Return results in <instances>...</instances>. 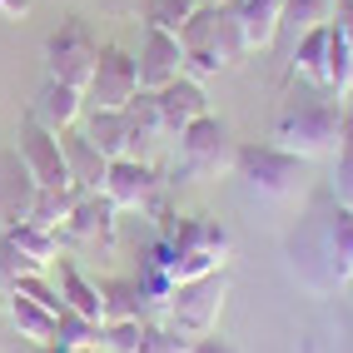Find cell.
<instances>
[{"label": "cell", "instance_id": "1", "mask_svg": "<svg viewBox=\"0 0 353 353\" xmlns=\"http://www.w3.org/2000/svg\"><path fill=\"white\" fill-rule=\"evenodd\" d=\"M284 254L294 279L319 299L353 284V204H343L328 184L314 190L284 239Z\"/></svg>", "mask_w": 353, "mask_h": 353}, {"label": "cell", "instance_id": "2", "mask_svg": "<svg viewBox=\"0 0 353 353\" xmlns=\"http://www.w3.org/2000/svg\"><path fill=\"white\" fill-rule=\"evenodd\" d=\"M343 139V105L339 95H328V90H299V95L279 110L274 120V145L289 150L299 159H323L334 154Z\"/></svg>", "mask_w": 353, "mask_h": 353}, {"label": "cell", "instance_id": "3", "mask_svg": "<svg viewBox=\"0 0 353 353\" xmlns=\"http://www.w3.org/2000/svg\"><path fill=\"white\" fill-rule=\"evenodd\" d=\"M184 45V75L194 70L199 75H214L219 65H239L249 55V40L239 26V0H224V6H199L194 20L179 30Z\"/></svg>", "mask_w": 353, "mask_h": 353}, {"label": "cell", "instance_id": "4", "mask_svg": "<svg viewBox=\"0 0 353 353\" xmlns=\"http://www.w3.org/2000/svg\"><path fill=\"white\" fill-rule=\"evenodd\" d=\"M229 170H234V179H244L254 194L284 199V194H299L309 159L279 150L274 139H249V145H234V164H229Z\"/></svg>", "mask_w": 353, "mask_h": 353}, {"label": "cell", "instance_id": "5", "mask_svg": "<svg viewBox=\"0 0 353 353\" xmlns=\"http://www.w3.org/2000/svg\"><path fill=\"white\" fill-rule=\"evenodd\" d=\"M224 299H229V269H209L199 279H179V284L164 294V309H170V323L184 328L190 339L209 334L224 314Z\"/></svg>", "mask_w": 353, "mask_h": 353}, {"label": "cell", "instance_id": "6", "mask_svg": "<svg viewBox=\"0 0 353 353\" xmlns=\"http://www.w3.org/2000/svg\"><path fill=\"white\" fill-rule=\"evenodd\" d=\"M234 164V139L229 125L214 114H199L194 125L179 130V154H174V174L179 179H209Z\"/></svg>", "mask_w": 353, "mask_h": 353}, {"label": "cell", "instance_id": "7", "mask_svg": "<svg viewBox=\"0 0 353 353\" xmlns=\"http://www.w3.org/2000/svg\"><path fill=\"white\" fill-rule=\"evenodd\" d=\"M95 60H100V40L90 35L85 20H65V26L45 40V75L60 80V85H75L85 95L90 75H95Z\"/></svg>", "mask_w": 353, "mask_h": 353}, {"label": "cell", "instance_id": "8", "mask_svg": "<svg viewBox=\"0 0 353 353\" xmlns=\"http://www.w3.org/2000/svg\"><path fill=\"white\" fill-rule=\"evenodd\" d=\"M139 90V70L134 55L125 45H100V60H95V75L85 85V110H125V100Z\"/></svg>", "mask_w": 353, "mask_h": 353}, {"label": "cell", "instance_id": "9", "mask_svg": "<svg viewBox=\"0 0 353 353\" xmlns=\"http://www.w3.org/2000/svg\"><path fill=\"white\" fill-rule=\"evenodd\" d=\"M15 150H20V159H26V170H30V179L40 184V190H65L70 184V174H65V154H60V134L55 130H45L40 120H20V130H15Z\"/></svg>", "mask_w": 353, "mask_h": 353}, {"label": "cell", "instance_id": "10", "mask_svg": "<svg viewBox=\"0 0 353 353\" xmlns=\"http://www.w3.org/2000/svg\"><path fill=\"white\" fill-rule=\"evenodd\" d=\"M134 70H139V90H164L170 80H179L184 75V45H179V35L159 30V26H145Z\"/></svg>", "mask_w": 353, "mask_h": 353}, {"label": "cell", "instance_id": "11", "mask_svg": "<svg viewBox=\"0 0 353 353\" xmlns=\"http://www.w3.org/2000/svg\"><path fill=\"white\" fill-rule=\"evenodd\" d=\"M35 194H40V184L30 179V170H26V159H20V150H15V145H0V229L26 224Z\"/></svg>", "mask_w": 353, "mask_h": 353}, {"label": "cell", "instance_id": "12", "mask_svg": "<svg viewBox=\"0 0 353 353\" xmlns=\"http://www.w3.org/2000/svg\"><path fill=\"white\" fill-rule=\"evenodd\" d=\"M105 194H110L114 209H145V204H154V194H159V174L150 170L145 159H134V154L110 159V170H105Z\"/></svg>", "mask_w": 353, "mask_h": 353}, {"label": "cell", "instance_id": "13", "mask_svg": "<svg viewBox=\"0 0 353 353\" xmlns=\"http://www.w3.org/2000/svg\"><path fill=\"white\" fill-rule=\"evenodd\" d=\"M114 214L120 209L110 204L105 190H85L75 199V209H70V219H65V239H80V244H110L114 239Z\"/></svg>", "mask_w": 353, "mask_h": 353}, {"label": "cell", "instance_id": "14", "mask_svg": "<svg viewBox=\"0 0 353 353\" xmlns=\"http://www.w3.org/2000/svg\"><path fill=\"white\" fill-rule=\"evenodd\" d=\"M154 100H159V120H164L170 134H179L184 125H194L199 114H209V95H204V85L194 75L170 80L164 90H154Z\"/></svg>", "mask_w": 353, "mask_h": 353}, {"label": "cell", "instance_id": "15", "mask_svg": "<svg viewBox=\"0 0 353 353\" xmlns=\"http://www.w3.org/2000/svg\"><path fill=\"white\" fill-rule=\"evenodd\" d=\"M60 154H65V174L75 190H105V170H110V159L85 139L80 125H70L60 130Z\"/></svg>", "mask_w": 353, "mask_h": 353}, {"label": "cell", "instance_id": "16", "mask_svg": "<svg viewBox=\"0 0 353 353\" xmlns=\"http://www.w3.org/2000/svg\"><path fill=\"white\" fill-rule=\"evenodd\" d=\"M80 114H85V95H80V90H75V85H60V80L45 75V85L35 90V100H30V120H40L45 130H55V134H60V130L75 125Z\"/></svg>", "mask_w": 353, "mask_h": 353}, {"label": "cell", "instance_id": "17", "mask_svg": "<svg viewBox=\"0 0 353 353\" xmlns=\"http://www.w3.org/2000/svg\"><path fill=\"white\" fill-rule=\"evenodd\" d=\"M80 120H85V125H80L85 139H90L105 159H125V154L134 150V130H130V114H125V110H85Z\"/></svg>", "mask_w": 353, "mask_h": 353}, {"label": "cell", "instance_id": "18", "mask_svg": "<svg viewBox=\"0 0 353 353\" xmlns=\"http://www.w3.org/2000/svg\"><path fill=\"white\" fill-rule=\"evenodd\" d=\"M50 274H55V289H60V299H65V309H75V314H85V319H100L105 323V299H100V284H90V279L80 274V264L75 259H55L50 264Z\"/></svg>", "mask_w": 353, "mask_h": 353}, {"label": "cell", "instance_id": "19", "mask_svg": "<svg viewBox=\"0 0 353 353\" xmlns=\"http://www.w3.org/2000/svg\"><path fill=\"white\" fill-rule=\"evenodd\" d=\"M0 309L10 314V323H15V334H20V339H30V343H55V314L45 309V303L26 299L20 289H6Z\"/></svg>", "mask_w": 353, "mask_h": 353}, {"label": "cell", "instance_id": "20", "mask_svg": "<svg viewBox=\"0 0 353 353\" xmlns=\"http://www.w3.org/2000/svg\"><path fill=\"white\" fill-rule=\"evenodd\" d=\"M328 45H334V20L303 30V35L294 40V75H303L309 85L323 90V80H328Z\"/></svg>", "mask_w": 353, "mask_h": 353}, {"label": "cell", "instance_id": "21", "mask_svg": "<svg viewBox=\"0 0 353 353\" xmlns=\"http://www.w3.org/2000/svg\"><path fill=\"white\" fill-rule=\"evenodd\" d=\"M239 26L249 50H269L284 30V0H239Z\"/></svg>", "mask_w": 353, "mask_h": 353}, {"label": "cell", "instance_id": "22", "mask_svg": "<svg viewBox=\"0 0 353 353\" xmlns=\"http://www.w3.org/2000/svg\"><path fill=\"white\" fill-rule=\"evenodd\" d=\"M100 299H105V323L110 319H145V309H150V303H145L150 294H145L139 279H105Z\"/></svg>", "mask_w": 353, "mask_h": 353}, {"label": "cell", "instance_id": "23", "mask_svg": "<svg viewBox=\"0 0 353 353\" xmlns=\"http://www.w3.org/2000/svg\"><path fill=\"white\" fill-rule=\"evenodd\" d=\"M85 190H75V184H65V190H40L35 194V204H30V214H26V224H35V229H50V234H60L65 229V219H70V209H75V199H80Z\"/></svg>", "mask_w": 353, "mask_h": 353}, {"label": "cell", "instance_id": "24", "mask_svg": "<svg viewBox=\"0 0 353 353\" xmlns=\"http://www.w3.org/2000/svg\"><path fill=\"white\" fill-rule=\"evenodd\" d=\"M303 353H353V303H343L339 314H328L309 334Z\"/></svg>", "mask_w": 353, "mask_h": 353}, {"label": "cell", "instance_id": "25", "mask_svg": "<svg viewBox=\"0 0 353 353\" xmlns=\"http://www.w3.org/2000/svg\"><path fill=\"white\" fill-rule=\"evenodd\" d=\"M0 234H10V239L20 244V254H30L40 269H50L55 259H60V234H50V229H35V224H10V229H0Z\"/></svg>", "mask_w": 353, "mask_h": 353}, {"label": "cell", "instance_id": "26", "mask_svg": "<svg viewBox=\"0 0 353 353\" xmlns=\"http://www.w3.org/2000/svg\"><path fill=\"white\" fill-rule=\"evenodd\" d=\"M100 334H105L100 319H85V314H75V309H60V314H55V343H70V348H100Z\"/></svg>", "mask_w": 353, "mask_h": 353}, {"label": "cell", "instance_id": "27", "mask_svg": "<svg viewBox=\"0 0 353 353\" xmlns=\"http://www.w3.org/2000/svg\"><path fill=\"white\" fill-rule=\"evenodd\" d=\"M204 0H145V26H159V30H184L194 20V10Z\"/></svg>", "mask_w": 353, "mask_h": 353}, {"label": "cell", "instance_id": "28", "mask_svg": "<svg viewBox=\"0 0 353 353\" xmlns=\"http://www.w3.org/2000/svg\"><path fill=\"white\" fill-rule=\"evenodd\" d=\"M339 170H334V184H328V190H334L343 204H353V110H343V139H339Z\"/></svg>", "mask_w": 353, "mask_h": 353}, {"label": "cell", "instance_id": "29", "mask_svg": "<svg viewBox=\"0 0 353 353\" xmlns=\"http://www.w3.org/2000/svg\"><path fill=\"white\" fill-rule=\"evenodd\" d=\"M334 20V0H284V26H294V35Z\"/></svg>", "mask_w": 353, "mask_h": 353}, {"label": "cell", "instance_id": "30", "mask_svg": "<svg viewBox=\"0 0 353 353\" xmlns=\"http://www.w3.org/2000/svg\"><path fill=\"white\" fill-rule=\"evenodd\" d=\"M145 323H150V319H110L105 334H100V348H110V353H139Z\"/></svg>", "mask_w": 353, "mask_h": 353}, {"label": "cell", "instance_id": "31", "mask_svg": "<svg viewBox=\"0 0 353 353\" xmlns=\"http://www.w3.org/2000/svg\"><path fill=\"white\" fill-rule=\"evenodd\" d=\"M190 334L174 323H145V339H139V353H190Z\"/></svg>", "mask_w": 353, "mask_h": 353}, {"label": "cell", "instance_id": "32", "mask_svg": "<svg viewBox=\"0 0 353 353\" xmlns=\"http://www.w3.org/2000/svg\"><path fill=\"white\" fill-rule=\"evenodd\" d=\"M40 264L30 254H20V244L10 239V234H0V289H10V284H20L26 274H35Z\"/></svg>", "mask_w": 353, "mask_h": 353}, {"label": "cell", "instance_id": "33", "mask_svg": "<svg viewBox=\"0 0 353 353\" xmlns=\"http://www.w3.org/2000/svg\"><path fill=\"white\" fill-rule=\"evenodd\" d=\"M190 353H244L234 339H224V334H214V328H209V334H199L194 343H190Z\"/></svg>", "mask_w": 353, "mask_h": 353}, {"label": "cell", "instance_id": "34", "mask_svg": "<svg viewBox=\"0 0 353 353\" xmlns=\"http://www.w3.org/2000/svg\"><path fill=\"white\" fill-rule=\"evenodd\" d=\"M334 26L348 40V50H353V0H334Z\"/></svg>", "mask_w": 353, "mask_h": 353}, {"label": "cell", "instance_id": "35", "mask_svg": "<svg viewBox=\"0 0 353 353\" xmlns=\"http://www.w3.org/2000/svg\"><path fill=\"white\" fill-rule=\"evenodd\" d=\"M0 15H6V20H26L30 15V0H0Z\"/></svg>", "mask_w": 353, "mask_h": 353}, {"label": "cell", "instance_id": "36", "mask_svg": "<svg viewBox=\"0 0 353 353\" xmlns=\"http://www.w3.org/2000/svg\"><path fill=\"white\" fill-rule=\"evenodd\" d=\"M35 353H95V348H70V343H35Z\"/></svg>", "mask_w": 353, "mask_h": 353}, {"label": "cell", "instance_id": "37", "mask_svg": "<svg viewBox=\"0 0 353 353\" xmlns=\"http://www.w3.org/2000/svg\"><path fill=\"white\" fill-rule=\"evenodd\" d=\"M0 299H6V289H0Z\"/></svg>", "mask_w": 353, "mask_h": 353}]
</instances>
